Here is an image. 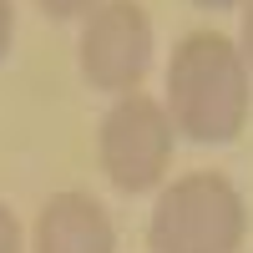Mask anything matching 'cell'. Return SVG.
<instances>
[{"label":"cell","mask_w":253,"mask_h":253,"mask_svg":"<svg viewBox=\"0 0 253 253\" xmlns=\"http://www.w3.org/2000/svg\"><path fill=\"white\" fill-rule=\"evenodd\" d=\"M0 253H20V223L5 203H0Z\"/></svg>","instance_id":"7"},{"label":"cell","mask_w":253,"mask_h":253,"mask_svg":"<svg viewBox=\"0 0 253 253\" xmlns=\"http://www.w3.org/2000/svg\"><path fill=\"white\" fill-rule=\"evenodd\" d=\"M36 253H117L107 208L86 193H56L36 213Z\"/></svg>","instance_id":"5"},{"label":"cell","mask_w":253,"mask_h":253,"mask_svg":"<svg viewBox=\"0 0 253 253\" xmlns=\"http://www.w3.org/2000/svg\"><path fill=\"white\" fill-rule=\"evenodd\" d=\"M10 41H15V5L0 0V61L10 56Z\"/></svg>","instance_id":"8"},{"label":"cell","mask_w":253,"mask_h":253,"mask_svg":"<svg viewBox=\"0 0 253 253\" xmlns=\"http://www.w3.org/2000/svg\"><path fill=\"white\" fill-rule=\"evenodd\" d=\"M41 10H46L51 20H76V15H91L96 0H36Z\"/></svg>","instance_id":"6"},{"label":"cell","mask_w":253,"mask_h":253,"mask_svg":"<svg viewBox=\"0 0 253 253\" xmlns=\"http://www.w3.org/2000/svg\"><path fill=\"white\" fill-rule=\"evenodd\" d=\"M198 10H233V5H243V0H193Z\"/></svg>","instance_id":"10"},{"label":"cell","mask_w":253,"mask_h":253,"mask_svg":"<svg viewBox=\"0 0 253 253\" xmlns=\"http://www.w3.org/2000/svg\"><path fill=\"white\" fill-rule=\"evenodd\" d=\"M76 61L91 91L126 96L152 66V20L137 0H101V5L81 20Z\"/></svg>","instance_id":"4"},{"label":"cell","mask_w":253,"mask_h":253,"mask_svg":"<svg viewBox=\"0 0 253 253\" xmlns=\"http://www.w3.org/2000/svg\"><path fill=\"white\" fill-rule=\"evenodd\" d=\"M248 233V203L223 172H187L162 198L147 223L152 253H238Z\"/></svg>","instance_id":"2"},{"label":"cell","mask_w":253,"mask_h":253,"mask_svg":"<svg viewBox=\"0 0 253 253\" xmlns=\"http://www.w3.org/2000/svg\"><path fill=\"white\" fill-rule=\"evenodd\" d=\"M238 51H243V61H248V71H253V0L243 5V36H238Z\"/></svg>","instance_id":"9"},{"label":"cell","mask_w":253,"mask_h":253,"mask_svg":"<svg viewBox=\"0 0 253 253\" xmlns=\"http://www.w3.org/2000/svg\"><path fill=\"white\" fill-rule=\"evenodd\" d=\"M253 81L248 61L228 36L218 31H193L177 41L167 61V117L172 132H182L198 147H228L238 142L248 122Z\"/></svg>","instance_id":"1"},{"label":"cell","mask_w":253,"mask_h":253,"mask_svg":"<svg viewBox=\"0 0 253 253\" xmlns=\"http://www.w3.org/2000/svg\"><path fill=\"white\" fill-rule=\"evenodd\" d=\"M96 162L117 193L157 187L167 162H172V117H167V107L142 91L117 96L96 132Z\"/></svg>","instance_id":"3"}]
</instances>
